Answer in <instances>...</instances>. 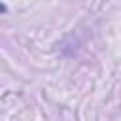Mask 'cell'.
Instances as JSON below:
<instances>
[{"label": "cell", "mask_w": 121, "mask_h": 121, "mask_svg": "<svg viewBox=\"0 0 121 121\" xmlns=\"http://www.w3.org/2000/svg\"><path fill=\"white\" fill-rule=\"evenodd\" d=\"M0 11H2V13L6 11V6H4V4H0Z\"/></svg>", "instance_id": "6da1fadb"}]
</instances>
